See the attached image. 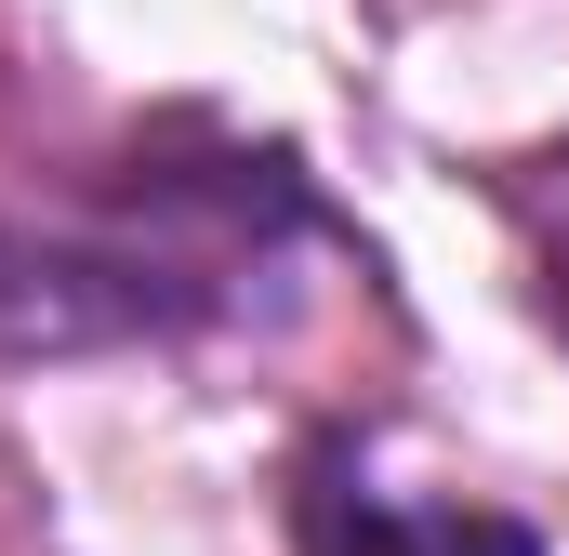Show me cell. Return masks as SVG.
I'll return each mask as SVG.
<instances>
[{"label":"cell","instance_id":"1","mask_svg":"<svg viewBox=\"0 0 569 556\" xmlns=\"http://www.w3.org/2000/svg\"><path fill=\"white\" fill-rule=\"evenodd\" d=\"M331 556H543L517 517H463V504H331Z\"/></svg>","mask_w":569,"mask_h":556},{"label":"cell","instance_id":"2","mask_svg":"<svg viewBox=\"0 0 569 556\" xmlns=\"http://www.w3.org/2000/svg\"><path fill=\"white\" fill-rule=\"evenodd\" d=\"M557 318H569V239H557Z\"/></svg>","mask_w":569,"mask_h":556}]
</instances>
